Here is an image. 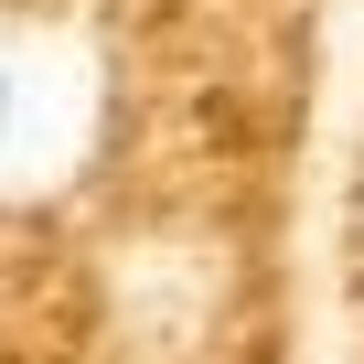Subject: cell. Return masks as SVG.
<instances>
[{
    "mask_svg": "<svg viewBox=\"0 0 364 364\" xmlns=\"http://www.w3.org/2000/svg\"><path fill=\"white\" fill-rule=\"evenodd\" d=\"M0 118H11V86H0Z\"/></svg>",
    "mask_w": 364,
    "mask_h": 364,
    "instance_id": "obj_1",
    "label": "cell"
}]
</instances>
